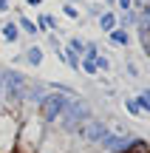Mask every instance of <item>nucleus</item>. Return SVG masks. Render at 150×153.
Instances as JSON below:
<instances>
[{
  "label": "nucleus",
  "instance_id": "1",
  "mask_svg": "<svg viewBox=\"0 0 150 153\" xmlns=\"http://www.w3.org/2000/svg\"><path fill=\"white\" fill-rule=\"evenodd\" d=\"M91 116H94L91 105L85 102L82 97H71L68 105H65V111H62V116L57 122H60V131L62 133H77V128L82 125V122H88Z\"/></svg>",
  "mask_w": 150,
  "mask_h": 153
},
{
  "label": "nucleus",
  "instance_id": "2",
  "mask_svg": "<svg viewBox=\"0 0 150 153\" xmlns=\"http://www.w3.org/2000/svg\"><path fill=\"white\" fill-rule=\"evenodd\" d=\"M68 99H71L68 94L48 91V94H45V97L37 102V116H40V122H45V125H54V122L62 116V111H65Z\"/></svg>",
  "mask_w": 150,
  "mask_h": 153
},
{
  "label": "nucleus",
  "instance_id": "3",
  "mask_svg": "<svg viewBox=\"0 0 150 153\" xmlns=\"http://www.w3.org/2000/svg\"><path fill=\"white\" fill-rule=\"evenodd\" d=\"M111 131V128L105 125L102 119H96V116H91L88 122H82V125L77 128V136L82 139L85 145H99L102 139H105V133Z\"/></svg>",
  "mask_w": 150,
  "mask_h": 153
},
{
  "label": "nucleus",
  "instance_id": "4",
  "mask_svg": "<svg viewBox=\"0 0 150 153\" xmlns=\"http://www.w3.org/2000/svg\"><path fill=\"white\" fill-rule=\"evenodd\" d=\"M133 139H136V133H113V131H108L105 139L99 142V148L105 153H119V150H128Z\"/></svg>",
  "mask_w": 150,
  "mask_h": 153
},
{
  "label": "nucleus",
  "instance_id": "5",
  "mask_svg": "<svg viewBox=\"0 0 150 153\" xmlns=\"http://www.w3.org/2000/svg\"><path fill=\"white\" fill-rule=\"evenodd\" d=\"M105 40H108L111 45H116V48H128L133 37H130V31H128V28H119V26H116L113 31H108V34H105Z\"/></svg>",
  "mask_w": 150,
  "mask_h": 153
},
{
  "label": "nucleus",
  "instance_id": "6",
  "mask_svg": "<svg viewBox=\"0 0 150 153\" xmlns=\"http://www.w3.org/2000/svg\"><path fill=\"white\" fill-rule=\"evenodd\" d=\"M96 26L102 28V34H108V31H113V28L119 26L116 23V9H105L99 17H96Z\"/></svg>",
  "mask_w": 150,
  "mask_h": 153
},
{
  "label": "nucleus",
  "instance_id": "7",
  "mask_svg": "<svg viewBox=\"0 0 150 153\" xmlns=\"http://www.w3.org/2000/svg\"><path fill=\"white\" fill-rule=\"evenodd\" d=\"M116 23H119V28H133L136 26V9H128V11H116Z\"/></svg>",
  "mask_w": 150,
  "mask_h": 153
},
{
  "label": "nucleus",
  "instance_id": "8",
  "mask_svg": "<svg viewBox=\"0 0 150 153\" xmlns=\"http://www.w3.org/2000/svg\"><path fill=\"white\" fill-rule=\"evenodd\" d=\"M23 60H26L28 65H34V68H37L40 62H43V48H40V45H31V48L26 51V57H23Z\"/></svg>",
  "mask_w": 150,
  "mask_h": 153
},
{
  "label": "nucleus",
  "instance_id": "9",
  "mask_svg": "<svg viewBox=\"0 0 150 153\" xmlns=\"http://www.w3.org/2000/svg\"><path fill=\"white\" fill-rule=\"evenodd\" d=\"M3 40L6 43H17L20 40V26L17 23H6L3 26Z\"/></svg>",
  "mask_w": 150,
  "mask_h": 153
},
{
  "label": "nucleus",
  "instance_id": "10",
  "mask_svg": "<svg viewBox=\"0 0 150 153\" xmlns=\"http://www.w3.org/2000/svg\"><path fill=\"white\" fill-rule=\"evenodd\" d=\"M136 102H139L142 114H145V116H150V88H142V91L136 94Z\"/></svg>",
  "mask_w": 150,
  "mask_h": 153
},
{
  "label": "nucleus",
  "instance_id": "11",
  "mask_svg": "<svg viewBox=\"0 0 150 153\" xmlns=\"http://www.w3.org/2000/svg\"><path fill=\"white\" fill-rule=\"evenodd\" d=\"M119 153H150V145L145 142V139L136 136L133 142H130V148H128V150H119Z\"/></svg>",
  "mask_w": 150,
  "mask_h": 153
},
{
  "label": "nucleus",
  "instance_id": "12",
  "mask_svg": "<svg viewBox=\"0 0 150 153\" xmlns=\"http://www.w3.org/2000/svg\"><path fill=\"white\" fill-rule=\"evenodd\" d=\"M17 26H20V31L31 34V37H34V34H37V23H34V20H28L26 14H20V17H17Z\"/></svg>",
  "mask_w": 150,
  "mask_h": 153
},
{
  "label": "nucleus",
  "instance_id": "13",
  "mask_svg": "<svg viewBox=\"0 0 150 153\" xmlns=\"http://www.w3.org/2000/svg\"><path fill=\"white\" fill-rule=\"evenodd\" d=\"M94 62H96V71H99V74H108V71H111V65H113V62H111V57H108V54H102V51L94 57Z\"/></svg>",
  "mask_w": 150,
  "mask_h": 153
},
{
  "label": "nucleus",
  "instance_id": "14",
  "mask_svg": "<svg viewBox=\"0 0 150 153\" xmlns=\"http://www.w3.org/2000/svg\"><path fill=\"white\" fill-rule=\"evenodd\" d=\"M125 111H128L130 116H136V119H142V108H139V102H136V97H125Z\"/></svg>",
  "mask_w": 150,
  "mask_h": 153
},
{
  "label": "nucleus",
  "instance_id": "15",
  "mask_svg": "<svg viewBox=\"0 0 150 153\" xmlns=\"http://www.w3.org/2000/svg\"><path fill=\"white\" fill-rule=\"evenodd\" d=\"M79 71L88 74V76H96V74H99V71H96V62L91 60V57H82V60H79Z\"/></svg>",
  "mask_w": 150,
  "mask_h": 153
},
{
  "label": "nucleus",
  "instance_id": "16",
  "mask_svg": "<svg viewBox=\"0 0 150 153\" xmlns=\"http://www.w3.org/2000/svg\"><path fill=\"white\" fill-rule=\"evenodd\" d=\"M65 48H71L74 54L82 57V54H85V40H82V37H68V45H65Z\"/></svg>",
  "mask_w": 150,
  "mask_h": 153
},
{
  "label": "nucleus",
  "instance_id": "17",
  "mask_svg": "<svg viewBox=\"0 0 150 153\" xmlns=\"http://www.w3.org/2000/svg\"><path fill=\"white\" fill-rule=\"evenodd\" d=\"M62 14H65L68 20H79V6H74V3H62Z\"/></svg>",
  "mask_w": 150,
  "mask_h": 153
},
{
  "label": "nucleus",
  "instance_id": "18",
  "mask_svg": "<svg viewBox=\"0 0 150 153\" xmlns=\"http://www.w3.org/2000/svg\"><path fill=\"white\" fill-rule=\"evenodd\" d=\"M102 11H105V6H102V0H96V3H88V14L94 17V20H96V17L102 14Z\"/></svg>",
  "mask_w": 150,
  "mask_h": 153
},
{
  "label": "nucleus",
  "instance_id": "19",
  "mask_svg": "<svg viewBox=\"0 0 150 153\" xmlns=\"http://www.w3.org/2000/svg\"><path fill=\"white\" fill-rule=\"evenodd\" d=\"M125 71H128V76H133V79H136V76H139V65H136V62H125Z\"/></svg>",
  "mask_w": 150,
  "mask_h": 153
},
{
  "label": "nucleus",
  "instance_id": "20",
  "mask_svg": "<svg viewBox=\"0 0 150 153\" xmlns=\"http://www.w3.org/2000/svg\"><path fill=\"white\" fill-rule=\"evenodd\" d=\"M139 43H142V48H145V54L150 57V34H139Z\"/></svg>",
  "mask_w": 150,
  "mask_h": 153
},
{
  "label": "nucleus",
  "instance_id": "21",
  "mask_svg": "<svg viewBox=\"0 0 150 153\" xmlns=\"http://www.w3.org/2000/svg\"><path fill=\"white\" fill-rule=\"evenodd\" d=\"M133 9V0H116V11H128Z\"/></svg>",
  "mask_w": 150,
  "mask_h": 153
},
{
  "label": "nucleus",
  "instance_id": "22",
  "mask_svg": "<svg viewBox=\"0 0 150 153\" xmlns=\"http://www.w3.org/2000/svg\"><path fill=\"white\" fill-rule=\"evenodd\" d=\"M0 11H9V0H0Z\"/></svg>",
  "mask_w": 150,
  "mask_h": 153
},
{
  "label": "nucleus",
  "instance_id": "23",
  "mask_svg": "<svg viewBox=\"0 0 150 153\" xmlns=\"http://www.w3.org/2000/svg\"><path fill=\"white\" fill-rule=\"evenodd\" d=\"M28 6H43V0H26Z\"/></svg>",
  "mask_w": 150,
  "mask_h": 153
},
{
  "label": "nucleus",
  "instance_id": "24",
  "mask_svg": "<svg viewBox=\"0 0 150 153\" xmlns=\"http://www.w3.org/2000/svg\"><path fill=\"white\" fill-rule=\"evenodd\" d=\"M65 3H74V6H82L85 0H65Z\"/></svg>",
  "mask_w": 150,
  "mask_h": 153
}]
</instances>
